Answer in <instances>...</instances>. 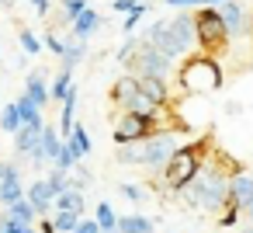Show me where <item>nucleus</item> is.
Returning <instances> with one entry per match:
<instances>
[{"mask_svg":"<svg viewBox=\"0 0 253 233\" xmlns=\"http://www.w3.org/2000/svg\"><path fill=\"white\" fill-rule=\"evenodd\" d=\"M232 174H243V164H239V160L222 157V153L205 157L201 171L194 174V181H191L187 188H180V195H184V202H187L194 212H201V216H218V212L229 205V177H232Z\"/></svg>","mask_w":253,"mask_h":233,"instance_id":"obj_1","label":"nucleus"},{"mask_svg":"<svg viewBox=\"0 0 253 233\" xmlns=\"http://www.w3.org/2000/svg\"><path fill=\"white\" fill-rule=\"evenodd\" d=\"M142 42L156 46L163 56H170L173 63L184 59L198 42H194V11H180L173 18H163V21H153L142 35Z\"/></svg>","mask_w":253,"mask_h":233,"instance_id":"obj_2","label":"nucleus"},{"mask_svg":"<svg viewBox=\"0 0 253 233\" xmlns=\"http://www.w3.org/2000/svg\"><path fill=\"white\" fill-rule=\"evenodd\" d=\"M184 146V139L177 132H153L149 139H139V143H128V146H118L115 157L118 164L125 167H146L149 174H160L167 167V160Z\"/></svg>","mask_w":253,"mask_h":233,"instance_id":"obj_3","label":"nucleus"},{"mask_svg":"<svg viewBox=\"0 0 253 233\" xmlns=\"http://www.w3.org/2000/svg\"><path fill=\"white\" fill-rule=\"evenodd\" d=\"M208 150H211V139H208V136H205V139H194V143H184V146L167 160V167H163L160 174H153V177H156V188L167 191V195L187 188V184L194 181V174L201 171Z\"/></svg>","mask_w":253,"mask_h":233,"instance_id":"obj_4","label":"nucleus"},{"mask_svg":"<svg viewBox=\"0 0 253 233\" xmlns=\"http://www.w3.org/2000/svg\"><path fill=\"white\" fill-rule=\"evenodd\" d=\"M177 87H180V94H187V98L215 94V91L222 87V66H218V59L208 56V53L184 56L180 66H177Z\"/></svg>","mask_w":253,"mask_h":233,"instance_id":"obj_5","label":"nucleus"},{"mask_svg":"<svg viewBox=\"0 0 253 233\" xmlns=\"http://www.w3.org/2000/svg\"><path fill=\"white\" fill-rule=\"evenodd\" d=\"M111 101H115L122 112H139V115H149V118H156V122L167 118V108H156V105L139 91V80H135L132 73H125V77L115 80V87H111Z\"/></svg>","mask_w":253,"mask_h":233,"instance_id":"obj_6","label":"nucleus"},{"mask_svg":"<svg viewBox=\"0 0 253 233\" xmlns=\"http://www.w3.org/2000/svg\"><path fill=\"white\" fill-rule=\"evenodd\" d=\"M194 42H198V49L208 53V56H215V53H222V49L229 46L218 7H198V11H194Z\"/></svg>","mask_w":253,"mask_h":233,"instance_id":"obj_7","label":"nucleus"},{"mask_svg":"<svg viewBox=\"0 0 253 233\" xmlns=\"http://www.w3.org/2000/svg\"><path fill=\"white\" fill-rule=\"evenodd\" d=\"M125 66H128V73H132V77H163V80H170L173 59H170V56H163L156 46L142 42V35H139V46H135V53H132V59H128Z\"/></svg>","mask_w":253,"mask_h":233,"instance_id":"obj_8","label":"nucleus"},{"mask_svg":"<svg viewBox=\"0 0 253 233\" xmlns=\"http://www.w3.org/2000/svg\"><path fill=\"white\" fill-rule=\"evenodd\" d=\"M153 132H163L156 118L139 115V112H122V115H118V122H115V146H128V143L149 139Z\"/></svg>","mask_w":253,"mask_h":233,"instance_id":"obj_9","label":"nucleus"},{"mask_svg":"<svg viewBox=\"0 0 253 233\" xmlns=\"http://www.w3.org/2000/svg\"><path fill=\"white\" fill-rule=\"evenodd\" d=\"M218 14H222V25H225V39L229 42H239V39L250 35V18H246V11L236 4V0H222Z\"/></svg>","mask_w":253,"mask_h":233,"instance_id":"obj_10","label":"nucleus"},{"mask_svg":"<svg viewBox=\"0 0 253 233\" xmlns=\"http://www.w3.org/2000/svg\"><path fill=\"white\" fill-rule=\"evenodd\" d=\"M59 146H63V136H59V129H56V125H45V129H42V139H39V146H35V150L28 153L32 167L52 164V157L59 153Z\"/></svg>","mask_w":253,"mask_h":233,"instance_id":"obj_11","label":"nucleus"},{"mask_svg":"<svg viewBox=\"0 0 253 233\" xmlns=\"http://www.w3.org/2000/svg\"><path fill=\"white\" fill-rule=\"evenodd\" d=\"M135 80H139V91L156 108H170V80H163V77H135Z\"/></svg>","mask_w":253,"mask_h":233,"instance_id":"obj_12","label":"nucleus"},{"mask_svg":"<svg viewBox=\"0 0 253 233\" xmlns=\"http://www.w3.org/2000/svg\"><path fill=\"white\" fill-rule=\"evenodd\" d=\"M25 198L35 205V212H39V216L52 212V202H56V195H52V188H49V181H45V177H35V181L25 188Z\"/></svg>","mask_w":253,"mask_h":233,"instance_id":"obj_13","label":"nucleus"},{"mask_svg":"<svg viewBox=\"0 0 253 233\" xmlns=\"http://www.w3.org/2000/svg\"><path fill=\"white\" fill-rule=\"evenodd\" d=\"M42 129H45V122H28V125H21V129L14 132V153H18V157H28V153L39 146Z\"/></svg>","mask_w":253,"mask_h":233,"instance_id":"obj_14","label":"nucleus"},{"mask_svg":"<svg viewBox=\"0 0 253 233\" xmlns=\"http://www.w3.org/2000/svg\"><path fill=\"white\" fill-rule=\"evenodd\" d=\"M101 28H104V18H101L94 7H87L80 18H73V39H84V42H87V39L97 35Z\"/></svg>","mask_w":253,"mask_h":233,"instance_id":"obj_15","label":"nucleus"},{"mask_svg":"<svg viewBox=\"0 0 253 233\" xmlns=\"http://www.w3.org/2000/svg\"><path fill=\"white\" fill-rule=\"evenodd\" d=\"M84 56H87V42L84 39H66V46H63V53H59V70H77L80 63H84Z\"/></svg>","mask_w":253,"mask_h":233,"instance_id":"obj_16","label":"nucleus"},{"mask_svg":"<svg viewBox=\"0 0 253 233\" xmlns=\"http://www.w3.org/2000/svg\"><path fill=\"white\" fill-rule=\"evenodd\" d=\"M25 94L45 112V105H49V84H45V73H42V70H32V73L25 77Z\"/></svg>","mask_w":253,"mask_h":233,"instance_id":"obj_17","label":"nucleus"},{"mask_svg":"<svg viewBox=\"0 0 253 233\" xmlns=\"http://www.w3.org/2000/svg\"><path fill=\"white\" fill-rule=\"evenodd\" d=\"M63 143L70 146V153H73L77 160H84V157L90 153V129H87V125H77V122H73V129H70V136H66Z\"/></svg>","mask_w":253,"mask_h":233,"instance_id":"obj_18","label":"nucleus"},{"mask_svg":"<svg viewBox=\"0 0 253 233\" xmlns=\"http://www.w3.org/2000/svg\"><path fill=\"white\" fill-rule=\"evenodd\" d=\"M52 209H66V212L84 216V212H87V195H84V191H77V188H66L63 195H56Z\"/></svg>","mask_w":253,"mask_h":233,"instance_id":"obj_19","label":"nucleus"},{"mask_svg":"<svg viewBox=\"0 0 253 233\" xmlns=\"http://www.w3.org/2000/svg\"><path fill=\"white\" fill-rule=\"evenodd\" d=\"M118 233H156V223L149 219V216H118V226H115Z\"/></svg>","mask_w":253,"mask_h":233,"instance_id":"obj_20","label":"nucleus"},{"mask_svg":"<svg viewBox=\"0 0 253 233\" xmlns=\"http://www.w3.org/2000/svg\"><path fill=\"white\" fill-rule=\"evenodd\" d=\"M4 212L14 216V219H21L25 226H32V223L39 219V212H35V205H32L28 198H18V202H11V205H4Z\"/></svg>","mask_w":253,"mask_h":233,"instance_id":"obj_21","label":"nucleus"},{"mask_svg":"<svg viewBox=\"0 0 253 233\" xmlns=\"http://www.w3.org/2000/svg\"><path fill=\"white\" fill-rule=\"evenodd\" d=\"M70 87H73V73H70V70H59V73L52 77V84H49V101H63Z\"/></svg>","mask_w":253,"mask_h":233,"instance_id":"obj_22","label":"nucleus"},{"mask_svg":"<svg viewBox=\"0 0 253 233\" xmlns=\"http://www.w3.org/2000/svg\"><path fill=\"white\" fill-rule=\"evenodd\" d=\"M14 105H18V115H21V125H28V122H42V108H39V105H35V101H32L28 94H21V98H18Z\"/></svg>","mask_w":253,"mask_h":233,"instance_id":"obj_23","label":"nucleus"},{"mask_svg":"<svg viewBox=\"0 0 253 233\" xmlns=\"http://www.w3.org/2000/svg\"><path fill=\"white\" fill-rule=\"evenodd\" d=\"M94 219H97V226H101V230H115V226H118V212L111 209V202H97Z\"/></svg>","mask_w":253,"mask_h":233,"instance_id":"obj_24","label":"nucleus"},{"mask_svg":"<svg viewBox=\"0 0 253 233\" xmlns=\"http://www.w3.org/2000/svg\"><path fill=\"white\" fill-rule=\"evenodd\" d=\"M0 129L4 132H18L21 129V115H18V105H4V112H0Z\"/></svg>","mask_w":253,"mask_h":233,"instance_id":"obj_25","label":"nucleus"},{"mask_svg":"<svg viewBox=\"0 0 253 233\" xmlns=\"http://www.w3.org/2000/svg\"><path fill=\"white\" fill-rule=\"evenodd\" d=\"M149 14V4H139L135 11H128L125 14V21H122V35H135V28H139V21Z\"/></svg>","mask_w":253,"mask_h":233,"instance_id":"obj_26","label":"nucleus"},{"mask_svg":"<svg viewBox=\"0 0 253 233\" xmlns=\"http://www.w3.org/2000/svg\"><path fill=\"white\" fill-rule=\"evenodd\" d=\"M18 42H21V49H25V56H42V39H39L35 32H28V28H21V32H18Z\"/></svg>","mask_w":253,"mask_h":233,"instance_id":"obj_27","label":"nucleus"},{"mask_svg":"<svg viewBox=\"0 0 253 233\" xmlns=\"http://www.w3.org/2000/svg\"><path fill=\"white\" fill-rule=\"evenodd\" d=\"M239 216H243V209H236V205L229 202V205L215 216V226H218V230H232V226H239Z\"/></svg>","mask_w":253,"mask_h":233,"instance_id":"obj_28","label":"nucleus"},{"mask_svg":"<svg viewBox=\"0 0 253 233\" xmlns=\"http://www.w3.org/2000/svg\"><path fill=\"white\" fill-rule=\"evenodd\" d=\"M77 164H80V160H77V157L70 153V146H66V143H63V146H59V153L52 157V167H56V171H63V174H70V171H73Z\"/></svg>","mask_w":253,"mask_h":233,"instance_id":"obj_29","label":"nucleus"},{"mask_svg":"<svg viewBox=\"0 0 253 233\" xmlns=\"http://www.w3.org/2000/svg\"><path fill=\"white\" fill-rule=\"evenodd\" d=\"M90 184H94V174H90L87 167H80V164H77V167L70 171V188L84 191V188H90Z\"/></svg>","mask_w":253,"mask_h":233,"instance_id":"obj_30","label":"nucleus"},{"mask_svg":"<svg viewBox=\"0 0 253 233\" xmlns=\"http://www.w3.org/2000/svg\"><path fill=\"white\" fill-rule=\"evenodd\" d=\"M77 212H66V209H56V216H52V223H56V233H73V226H77Z\"/></svg>","mask_w":253,"mask_h":233,"instance_id":"obj_31","label":"nucleus"},{"mask_svg":"<svg viewBox=\"0 0 253 233\" xmlns=\"http://www.w3.org/2000/svg\"><path fill=\"white\" fill-rule=\"evenodd\" d=\"M87 11V0H63L59 4V14H63V21H70L73 25V18H80Z\"/></svg>","mask_w":253,"mask_h":233,"instance_id":"obj_32","label":"nucleus"},{"mask_svg":"<svg viewBox=\"0 0 253 233\" xmlns=\"http://www.w3.org/2000/svg\"><path fill=\"white\" fill-rule=\"evenodd\" d=\"M45 181H49V188H52V195H63V191L70 188V174H63V171H56V167H52V174H49Z\"/></svg>","mask_w":253,"mask_h":233,"instance_id":"obj_33","label":"nucleus"},{"mask_svg":"<svg viewBox=\"0 0 253 233\" xmlns=\"http://www.w3.org/2000/svg\"><path fill=\"white\" fill-rule=\"evenodd\" d=\"M118 191H122L128 202H135V205L146 202V188H142V184H132V181H128V184H118Z\"/></svg>","mask_w":253,"mask_h":233,"instance_id":"obj_34","label":"nucleus"},{"mask_svg":"<svg viewBox=\"0 0 253 233\" xmlns=\"http://www.w3.org/2000/svg\"><path fill=\"white\" fill-rule=\"evenodd\" d=\"M42 46H45L52 56H59V53H63V46H66V39H59L52 28H45V39H42Z\"/></svg>","mask_w":253,"mask_h":233,"instance_id":"obj_35","label":"nucleus"},{"mask_svg":"<svg viewBox=\"0 0 253 233\" xmlns=\"http://www.w3.org/2000/svg\"><path fill=\"white\" fill-rule=\"evenodd\" d=\"M135 46H139V39H135V35H128V39H125V42L118 46V63H122V66H125V63L132 59V53H135Z\"/></svg>","mask_w":253,"mask_h":233,"instance_id":"obj_36","label":"nucleus"},{"mask_svg":"<svg viewBox=\"0 0 253 233\" xmlns=\"http://www.w3.org/2000/svg\"><path fill=\"white\" fill-rule=\"evenodd\" d=\"M21 230H28V226H25L21 219H14V216H7V212H4V216H0V233H21Z\"/></svg>","mask_w":253,"mask_h":233,"instance_id":"obj_37","label":"nucleus"},{"mask_svg":"<svg viewBox=\"0 0 253 233\" xmlns=\"http://www.w3.org/2000/svg\"><path fill=\"white\" fill-rule=\"evenodd\" d=\"M73 233H101V226H97V219H77V226H73Z\"/></svg>","mask_w":253,"mask_h":233,"instance_id":"obj_38","label":"nucleus"},{"mask_svg":"<svg viewBox=\"0 0 253 233\" xmlns=\"http://www.w3.org/2000/svg\"><path fill=\"white\" fill-rule=\"evenodd\" d=\"M142 4V0H111V7H115V14H128V11H135Z\"/></svg>","mask_w":253,"mask_h":233,"instance_id":"obj_39","label":"nucleus"},{"mask_svg":"<svg viewBox=\"0 0 253 233\" xmlns=\"http://www.w3.org/2000/svg\"><path fill=\"white\" fill-rule=\"evenodd\" d=\"M163 4H167V7H198L201 0H163Z\"/></svg>","mask_w":253,"mask_h":233,"instance_id":"obj_40","label":"nucleus"},{"mask_svg":"<svg viewBox=\"0 0 253 233\" xmlns=\"http://www.w3.org/2000/svg\"><path fill=\"white\" fill-rule=\"evenodd\" d=\"M39 233H56V223L45 219V216H39Z\"/></svg>","mask_w":253,"mask_h":233,"instance_id":"obj_41","label":"nucleus"},{"mask_svg":"<svg viewBox=\"0 0 253 233\" xmlns=\"http://www.w3.org/2000/svg\"><path fill=\"white\" fill-rule=\"evenodd\" d=\"M28 4L35 7V14H42V18L49 14V0H28Z\"/></svg>","mask_w":253,"mask_h":233,"instance_id":"obj_42","label":"nucleus"},{"mask_svg":"<svg viewBox=\"0 0 253 233\" xmlns=\"http://www.w3.org/2000/svg\"><path fill=\"white\" fill-rule=\"evenodd\" d=\"M225 115H232V118L243 115V105H239V101H225Z\"/></svg>","mask_w":253,"mask_h":233,"instance_id":"obj_43","label":"nucleus"},{"mask_svg":"<svg viewBox=\"0 0 253 233\" xmlns=\"http://www.w3.org/2000/svg\"><path fill=\"white\" fill-rule=\"evenodd\" d=\"M0 4H4V7H7V11H11V7H14V4H18V0H0Z\"/></svg>","mask_w":253,"mask_h":233,"instance_id":"obj_44","label":"nucleus"},{"mask_svg":"<svg viewBox=\"0 0 253 233\" xmlns=\"http://www.w3.org/2000/svg\"><path fill=\"white\" fill-rule=\"evenodd\" d=\"M21 233H39V230H35V226H28V230H21Z\"/></svg>","mask_w":253,"mask_h":233,"instance_id":"obj_45","label":"nucleus"},{"mask_svg":"<svg viewBox=\"0 0 253 233\" xmlns=\"http://www.w3.org/2000/svg\"><path fill=\"white\" fill-rule=\"evenodd\" d=\"M239 233H253V226H243V230H239Z\"/></svg>","mask_w":253,"mask_h":233,"instance_id":"obj_46","label":"nucleus"},{"mask_svg":"<svg viewBox=\"0 0 253 233\" xmlns=\"http://www.w3.org/2000/svg\"><path fill=\"white\" fill-rule=\"evenodd\" d=\"M101 233H118V230H101Z\"/></svg>","mask_w":253,"mask_h":233,"instance_id":"obj_47","label":"nucleus"}]
</instances>
